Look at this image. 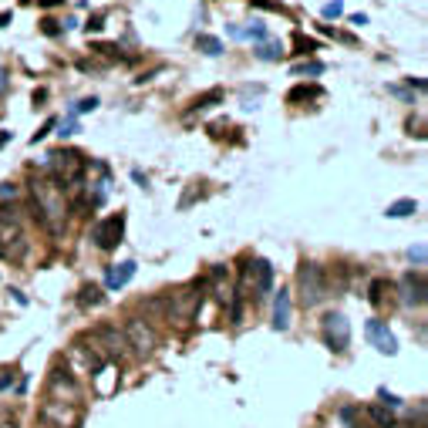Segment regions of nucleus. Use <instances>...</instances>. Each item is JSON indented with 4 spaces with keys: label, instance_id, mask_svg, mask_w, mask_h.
<instances>
[{
    "label": "nucleus",
    "instance_id": "f257e3e1",
    "mask_svg": "<svg viewBox=\"0 0 428 428\" xmlns=\"http://www.w3.org/2000/svg\"><path fill=\"white\" fill-rule=\"evenodd\" d=\"M34 216L51 233H61L64 230V216H68L64 189H58L51 182H34Z\"/></svg>",
    "mask_w": 428,
    "mask_h": 428
},
{
    "label": "nucleus",
    "instance_id": "f03ea898",
    "mask_svg": "<svg viewBox=\"0 0 428 428\" xmlns=\"http://www.w3.org/2000/svg\"><path fill=\"white\" fill-rule=\"evenodd\" d=\"M27 246H31V243H27V236L21 230L14 209H0V257L21 260V257L27 253Z\"/></svg>",
    "mask_w": 428,
    "mask_h": 428
},
{
    "label": "nucleus",
    "instance_id": "7ed1b4c3",
    "mask_svg": "<svg viewBox=\"0 0 428 428\" xmlns=\"http://www.w3.org/2000/svg\"><path fill=\"white\" fill-rule=\"evenodd\" d=\"M297 287H300V304L304 307H317L327 297V276L320 263H300L297 273Z\"/></svg>",
    "mask_w": 428,
    "mask_h": 428
},
{
    "label": "nucleus",
    "instance_id": "20e7f679",
    "mask_svg": "<svg viewBox=\"0 0 428 428\" xmlns=\"http://www.w3.org/2000/svg\"><path fill=\"white\" fill-rule=\"evenodd\" d=\"M47 169L54 172L58 189H64V186H75V182H81V176H84L88 162L81 158V152H54V156H47Z\"/></svg>",
    "mask_w": 428,
    "mask_h": 428
},
{
    "label": "nucleus",
    "instance_id": "39448f33",
    "mask_svg": "<svg viewBox=\"0 0 428 428\" xmlns=\"http://www.w3.org/2000/svg\"><path fill=\"white\" fill-rule=\"evenodd\" d=\"M125 344L135 350L139 357H149L152 350H156V344H158V337H156V331L145 324V317H128L125 320Z\"/></svg>",
    "mask_w": 428,
    "mask_h": 428
},
{
    "label": "nucleus",
    "instance_id": "423d86ee",
    "mask_svg": "<svg viewBox=\"0 0 428 428\" xmlns=\"http://www.w3.org/2000/svg\"><path fill=\"white\" fill-rule=\"evenodd\" d=\"M199 304H202V283H193V287L176 290V294L165 297V313H169V320H172V317H176V320H189V317L199 311Z\"/></svg>",
    "mask_w": 428,
    "mask_h": 428
},
{
    "label": "nucleus",
    "instance_id": "0eeeda50",
    "mask_svg": "<svg viewBox=\"0 0 428 428\" xmlns=\"http://www.w3.org/2000/svg\"><path fill=\"white\" fill-rule=\"evenodd\" d=\"M320 327H324V341H327V348L337 350V354H341V350H348V344H350V324H348V317H344V313H337V311L324 313Z\"/></svg>",
    "mask_w": 428,
    "mask_h": 428
},
{
    "label": "nucleus",
    "instance_id": "6e6552de",
    "mask_svg": "<svg viewBox=\"0 0 428 428\" xmlns=\"http://www.w3.org/2000/svg\"><path fill=\"white\" fill-rule=\"evenodd\" d=\"M121 236H125V216L115 213V216H105V219L95 226L91 239H95L98 250H115L118 243H121Z\"/></svg>",
    "mask_w": 428,
    "mask_h": 428
},
{
    "label": "nucleus",
    "instance_id": "1a4fd4ad",
    "mask_svg": "<svg viewBox=\"0 0 428 428\" xmlns=\"http://www.w3.org/2000/svg\"><path fill=\"white\" fill-rule=\"evenodd\" d=\"M364 334H368V341L381 350V354H398V337L391 334L388 324H385L381 317H371V320L364 324Z\"/></svg>",
    "mask_w": 428,
    "mask_h": 428
},
{
    "label": "nucleus",
    "instance_id": "9d476101",
    "mask_svg": "<svg viewBox=\"0 0 428 428\" xmlns=\"http://www.w3.org/2000/svg\"><path fill=\"white\" fill-rule=\"evenodd\" d=\"M250 276H253V287H257V297H260V300H263L267 294H273V263L270 260H253Z\"/></svg>",
    "mask_w": 428,
    "mask_h": 428
},
{
    "label": "nucleus",
    "instance_id": "9b49d317",
    "mask_svg": "<svg viewBox=\"0 0 428 428\" xmlns=\"http://www.w3.org/2000/svg\"><path fill=\"white\" fill-rule=\"evenodd\" d=\"M47 388H51V394H64V391H68V398H71V401L78 398V381H75V378H71V371H68V368H61V364H54Z\"/></svg>",
    "mask_w": 428,
    "mask_h": 428
},
{
    "label": "nucleus",
    "instance_id": "f8f14e48",
    "mask_svg": "<svg viewBox=\"0 0 428 428\" xmlns=\"http://www.w3.org/2000/svg\"><path fill=\"white\" fill-rule=\"evenodd\" d=\"M290 317H294V300H290V290L280 287V294L273 297V327L276 331H287L290 327Z\"/></svg>",
    "mask_w": 428,
    "mask_h": 428
},
{
    "label": "nucleus",
    "instance_id": "ddd939ff",
    "mask_svg": "<svg viewBox=\"0 0 428 428\" xmlns=\"http://www.w3.org/2000/svg\"><path fill=\"white\" fill-rule=\"evenodd\" d=\"M95 341L105 344V354H108V357H115V354H121V350L128 348V344H125V334H121L118 327H98Z\"/></svg>",
    "mask_w": 428,
    "mask_h": 428
},
{
    "label": "nucleus",
    "instance_id": "4468645a",
    "mask_svg": "<svg viewBox=\"0 0 428 428\" xmlns=\"http://www.w3.org/2000/svg\"><path fill=\"white\" fill-rule=\"evenodd\" d=\"M401 283H405V304H418V307H422V304H425V276H422V273H418V276H415V273H405Z\"/></svg>",
    "mask_w": 428,
    "mask_h": 428
},
{
    "label": "nucleus",
    "instance_id": "2eb2a0df",
    "mask_svg": "<svg viewBox=\"0 0 428 428\" xmlns=\"http://www.w3.org/2000/svg\"><path fill=\"white\" fill-rule=\"evenodd\" d=\"M132 276H135V263H132V260H125V263H118V267H108V273H105V283H108V290H121Z\"/></svg>",
    "mask_w": 428,
    "mask_h": 428
},
{
    "label": "nucleus",
    "instance_id": "dca6fc26",
    "mask_svg": "<svg viewBox=\"0 0 428 428\" xmlns=\"http://www.w3.org/2000/svg\"><path fill=\"white\" fill-rule=\"evenodd\" d=\"M364 412H368V418H371V422H374L378 428H398V422H394V415H391V412L385 408V405H368Z\"/></svg>",
    "mask_w": 428,
    "mask_h": 428
},
{
    "label": "nucleus",
    "instance_id": "f3484780",
    "mask_svg": "<svg viewBox=\"0 0 428 428\" xmlns=\"http://www.w3.org/2000/svg\"><path fill=\"white\" fill-rule=\"evenodd\" d=\"M412 213H418V202H415V199H398V202L388 206L391 219H405V216H412Z\"/></svg>",
    "mask_w": 428,
    "mask_h": 428
},
{
    "label": "nucleus",
    "instance_id": "a211bd4d",
    "mask_svg": "<svg viewBox=\"0 0 428 428\" xmlns=\"http://www.w3.org/2000/svg\"><path fill=\"white\" fill-rule=\"evenodd\" d=\"M195 47H199L202 54H209V58L223 54V40H219V38H209V34H199V38H195Z\"/></svg>",
    "mask_w": 428,
    "mask_h": 428
},
{
    "label": "nucleus",
    "instance_id": "6ab92c4d",
    "mask_svg": "<svg viewBox=\"0 0 428 428\" xmlns=\"http://www.w3.org/2000/svg\"><path fill=\"white\" fill-rule=\"evenodd\" d=\"M216 102H223V91H219V88H213V91L199 95V98L193 102V108H189V112H202V108H213Z\"/></svg>",
    "mask_w": 428,
    "mask_h": 428
},
{
    "label": "nucleus",
    "instance_id": "aec40b11",
    "mask_svg": "<svg viewBox=\"0 0 428 428\" xmlns=\"http://www.w3.org/2000/svg\"><path fill=\"white\" fill-rule=\"evenodd\" d=\"M102 300H105L102 287H91V283H88V287H81V304H84V307H88V304H91V307H98Z\"/></svg>",
    "mask_w": 428,
    "mask_h": 428
},
{
    "label": "nucleus",
    "instance_id": "412c9836",
    "mask_svg": "<svg viewBox=\"0 0 428 428\" xmlns=\"http://www.w3.org/2000/svg\"><path fill=\"white\" fill-rule=\"evenodd\" d=\"M294 75H324V64L320 61H304L294 68Z\"/></svg>",
    "mask_w": 428,
    "mask_h": 428
},
{
    "label": "nucleus",
    "instance_id": "4be33fe9",
    "mask_svg": "<svg viewBox=\"0 0 428 428\" xmlns=\"http://www.w3.org/2000/svg\"><path fill=\"white\" fill-rule=\"evenodd\" d=\"M378 398H381V405H385L388 412H394V408H401V398H398V394H391L388 388H378Z\"/></svg>",
    "mask_w": 428,
    "mask_h": 428
},
{
    "label": "nucleus",
    "instance_id": "5701e85b",
    "mask_svg": "<svg viewBox=\"0 0 428 428\" xmlns=\"http://www.w3.org/2000/svg\"><path fill=\"white\" fill-rule=\"evenodd\" d=\"M280 54H283V47H280V44H267V47H260V51H257V58H260V61H276Z\"/></svg>",
    "mask_w": 428,
    "mask_h": 428
},
{
    "label": "nucleus",
    "instance_id": "b1692460",
    "mask_svg": "<svg viewBox=\"0 0 428 428\" xmlns=\"http://www.w3.org/2000/svg\"><path fill=\"white\" fill-rule=\"evenodd\" d=\"M385 290H388V283H385V280H374V283H371V297H368V300H371V304H381V300H385Z\"/></svg>",
    "mask_w": 428,
    "mask_h": 428
},
{
    "label": "nucleus",
    "instance_id": "393cba45",
    "mask_svg": "<svg viewBox=\"0 0 428 428\" xmlns=\"http://www.w3.org/2000/svg\"><path fill=\"white\" fill-rule=\"evenodd\" d=\"M311 95H317V88H294L287 95V102H300V98H311Z\"/></svg>",
    "mask_w": 428,
    "mask_h": 428
},
{
    "label": "nucleus",
    "instance_id": "a878e982",
    "mask_svg": "<svg viewBox=\"0 0 428 428\" xmlns=\"http://www.w3.org/2000/svg\"><path fill=\"white\" fill-rule=\"evenodd\" d=\"M243 38H253V40H263L267 38V27L263 24H257V27H246V31H239Z\"/></svg>",
    "mask_w": 428,
    "mask_h": 428
},
{
    "label": "nucleus",
    "instance_id": "bb28decb",
    "mask_svg": "<svg viewBox=\"0 0 428 428\" xmlns=\"http://www.w3.org/2000/svg\"><path fill=\"white\" fill-rule=\"evenodd\" d=\"M341 14H344V3H341V0H334V3L324 7V17H327V21H331V17H341Z\"/></svg>",
    "mask_w": 428,
    "mask_h": 428
},
{
    "label": "nucleus",
    "instance_id": "cd10ccee",
    "mask_svg": "<svg viewBox=\"0 0 428 428\" xmlns=\"http://www.w3.org/2000/svg\"><path fill=\"white\" fill-rule=\"evenodd\" d=\"M408 257H412V263L425 267V246H422V243H418V246H412V250H408Z\"/></svg>",
    "mask_w": 428,
    "mask_h": 428
},
{
    "label": "nucleus",
    "instance_id": "c85d7f7f",
    "mask_svg": "<svg viewBox=\"0 0 428 428\" xmlns=\"http://www.w3.org/2000/svg\"><path fill=\"white\" fill-rule=\"evenodd\" d=\"M17 193H21V189H17L14 182H3V186H0V202H7V199H17Z\"/></svg>",
    "mask_w": 428,
    "mask_h": 428
},
{
    "label": "nucleus",
    "instance_id": "c756f323",
    "mask_svg": "<svg viewBox=\"0 0 428 428\" xmlns=\"http://www.w3.org/2000/svg\"><path fill=\"white\" fill-rule=\"evenodd\" d=\"M253 7H263V10H280L283 14V3H276V0H250Z\"/></svg>",
    "mask_w": 428,
    "mask_h": 428
},
{
    "label": "nucleus",
    "instance_id": "7c9ffc66",
    "mask_svg": "<svg viewBox=\"0 0 428 428\" xmlns=\"http://www.w3.org/2000/svg\"><path fill=\"white\" fill-rule=\"evenodd\" d=\"M95 108H98V98H84V102H78V108H75V112L84 115V112H95Z\"/></svg>",
    "mask_w": 428,
    "mask_h": 428
},
{
    "label": "nucleus",
    "instance_id": "2f4dec72",
    "mask_svg": "<svg viewBox=\"0 0 428 428\" xmlns=\"http://www.w3.org/2000/svg\"><path fill=\"white\" fill-rule=\"evenodd\" d=\"M84 27H88V31H102V27H105V17H102V14H95V17H91Z\"/></svg>",
    "mask_w": 428,
    "mask_h": 428
},
{
    "label": "nucleus",
    "instance_id": "473e14b6",
    "mask_svg": "<svg viewBox=\"0 0 428 428\" xmlns=\"http://www.w3.org/2000/svg\"><path fill=\"white\" fill-rule=\"evenodd\" d=\"M297 47H300V54H311L313 47H317V44H313V40H304V38H297Z\"/></svg>",
    "mask_w": 428,
    "mask_h": 428
},
{
    "label": "nucleus",
    "instance_id": "72a5a7b5",
    "mask_svg": "<svg viewBox=\"0 0 428 428\" xmlns=\"http://www.w3.org/2000/svg\"><path fill=\"white\" fill-rule=\"evenodd\" d=\"M341 418H344V422L354 428V408H350V405H344V408H341Z\"/></svg>",
    "mask_w": 428,
    "mask_h": 428
},
{
    "label": "nucleus",
    "instance_id": "f704fd0d",
    "mask_svg": "<svg viewBox=\"0 0 428 428\" xmlns=\"http://www.w3.org/2000/svg\"><path fill=\"white\" fill-rule=\"evenodd\" d=\"M51 128H54V118H51V121H44V128H40L38 135H34V145H38V142L44 139V135H47V132H51Z\"/></svg>",
    "mask_w": 428,
    "mask_h": 428
},
{
    "label": "nucleus",
    "instance_id": "c9c22d12",
    "mask_svg": "<svg viewBox=\"0 0 428 428\" xmlns=\"http://www.w3.org/2000/svg\"><path fill=\"white\" fill-rule=\"evenodd\" d=\"M78 132V125L75 121H68V125H61V135H75Z\"/></svg>",
    "mask_w": 428,
    "mask_h": 428
},
{
    "label": "nucleus",
    "instance_id": "e433bc0d",
    "mask_svg": "<svg viewBox=\"0 0 428 428\" xmlns=\"http://www.w3.org/2000/svg\"><path fill=\"white\" fill-rule=\"evenodd\" d=\"M10 24V14H0V27H7Z\"/></svg>",
    "mask_w": 428,
    "mask_h": 428
},
{
    "label": "nucleus",
    "instance_id": "4c0bfd02",
    "mask_svg": "<svg viewBox=\"0 0 428 428\" xmlns=\"http://www.w3.org/2000/svg\"><path fill=\"white\" fill-rule=\"evenodd\" d=\"M40 3H44V7H54V3H61V0H40Z\"/></svg>",
    "mask_w": 428,
    "mask_h": 428
}]
</instances>
